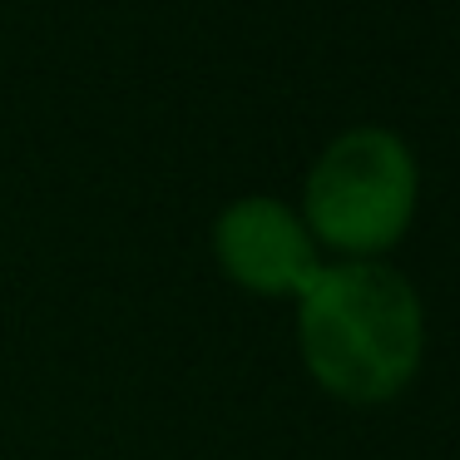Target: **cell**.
Masks as SVG:
<instances>
[{
    "instance_id": "obj_1",
    "label": "cell",
    "mask_w": 460,
    "mask_h": 460,
    "mask_svg": "<svg viewBox=\"0 0 460 460\" xmlns=\"http://www.w3.org/2000/svg\"><path fill=\"white\" fill-rule=\"evenodd\" d=\"M297 332L312 376L347 401H386L416 376L426 322L406 278L376 262L317 268L297 292Z\"/></svg>"
},
{
    "instance_id": "obj_2",
    "label": "cell",
    "mask_w": 460,
    "mask_h": 460,
    "mask_svg": "<svg viewBox=\"0 0 460 460\" xmlns=\"http://www.w3.org/2000/svg\"><path fill=\"white\" fill-rule=\"evenodd\" d=\"M416 208V159L391 129H347L307 179V223L341 252H381Z\"/></svg>"
},
{
    "instance_id": "obj_3",
    "label": "cell",
    "mask_w": 460,
    "mask_h": 460,
    "mask_svg": "<svg viewBox=\"0 0 460 460\" xmlns=\"http://www.w3.org/2000/svg\"><path fill=\"white\" fill-rule=\"evenodd\" d=\"M213 243H218V258L233 282H243L252 292H272V297L302 292L312 282V272L322 268L312 233L278 199L228 203L218 228H213Z\"/></svg>"
}]
</instances>
